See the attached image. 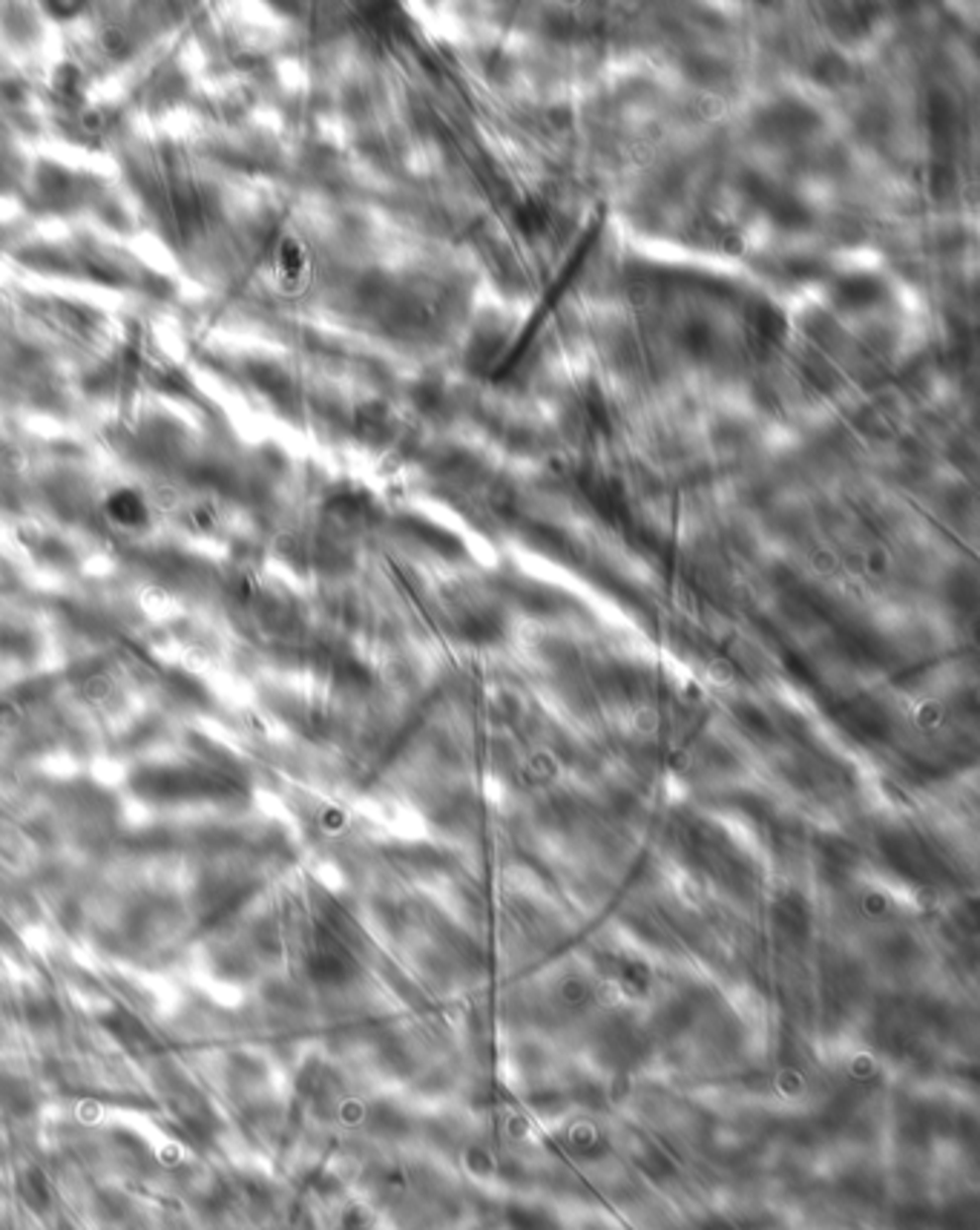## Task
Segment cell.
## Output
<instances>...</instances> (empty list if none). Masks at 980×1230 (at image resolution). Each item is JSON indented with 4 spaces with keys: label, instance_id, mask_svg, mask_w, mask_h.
<instances>
[{
    "label": "cell",
    "instance_id": "2",
    "mask_svg": "<svg viewBox=\"0 0 980 1230\" xmlns=\"http://www.w3.org/2000/svg\"><path fill=\"white\" fill-rule=\"evenodd\" d=\"M52 90H56L58 95H64V98H81L84 87H81V76H78V70L73 64L58 67L56 78H52Z\"/></svg>",
    "mask_w": 980,
    "mask_h": 1230
},
{
    "label": "cell",
    "instance_id": "1",
    "mask_svg": "<svg viewBox=\"0 0 980 1230\" xmlns=\"http://www.w3.org/2000/svg\"><path fill=\"white\" fill-rule=\"evenodd\" d=\"M302 270H305V265H302V247L297 245V242H291V239H288V242L280 245V250H277V259H274L277 285H280L283 291H294V288H300Z\"/></svg>",
    "mask_w": 980,
    "mask_h": 1230
}]
</instances>
